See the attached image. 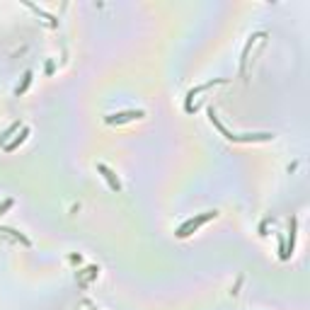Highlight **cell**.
Returning a JSON list of instances; mask_svg holds the SVG:
<instances>
[{
	"mask_svg": "<svg viewBox=\"0 0 310 310\" xmlns=\"http://www.w3.org/2000/svg\"><path fill=\"white\" fill-rule=\"evenodd\" d=\"M211 121L218 126V131H221L226 138H230V141H235V143H252V141H269V138H274L272 134H230L226 126L218 121V116H216L213 112H211Z\"/></svg>",
	"mask_w": 310,
	"mask_h": 310,
	"instance_id": "obj_1",
	"label": "cell"
},
{
	"mask_svg": "<svg viewBox=\"0 0 310 310\" xmlns=\"http://www.w3.org/2000/svg\"><path fill=\"white\" fill-rule=\"evenodd\" d=\"M213 216H216V211H206V213H204V216H199V218H189L184 226L179 228V233H177V235H179V238H187L192 230H197L199 226H204V223H206V221H211Z\"/></svg>",
	"mask_w": 310,
	"mask_h": 310,
	"instance_id": "obj_2",
	"label": "cell"
},
{
	"mask_svg": "<svg viewBox=\"0 0 310 310\" xmlns=\"http://www.w3.org/2000/svg\"><path fill=\"white\" fill-rule=\"evenodd\" d=\"M143 112H121V114H112L107 116L109 124H124V121H131V119H141Z\"/></svg>",
	"mask_w": 310,
	"mask_h": 310,
	"instance_id": "obj_3",
	"label": "cell"
},
{
	"mask_svg": "<svg viewBox=\"0 0 310 310\" xmlns=\"http://www.w3.org/2000/svg\"><path fill=\"white\" fill-rule=\"evenodd\" d=\"M100 172H104V177H107V182H109V187H112V189H116V192H119V182L114 179V174H112V172H109V170L104 168V165H100Z\"/></svg>",
	"mask_w": 310,
	"mask_h": 310,
	"instance_id": "obj_4",
	"label": "cell"
},
{
	"mask_svg": "<svg viewBox=\"0 0 310 310\" xmlns=\"http://www.w3.org/2000/svg\"><path fill=\"white\" fill-rule=\"evenodd\" d=\"M15 129H20V124H12V126H10V129H7V131H5V134H2V136H0V143L5 141V138H7V136H10V134H12V131H15Z\"/></svg>",
	"mask_w": 310,
	"mask_h": 310,
	"instance_id": "obj_5",
	"label": "cell"
}]
</instances>
